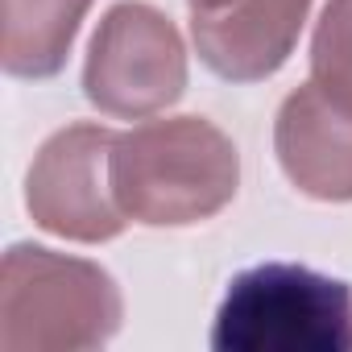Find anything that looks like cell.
Listing matches in <instances>:
<instances>
[{
    "label": "cell",
    "instance_id": "cell-5",
    "mask_svg": "<svg viewBox=\"0 0 352 352\" xmlns=\"http://www.w3.org/2000/svg\"><path fill=\"white\" fill-rule=\"evenodd\" d=\"M112 145V129L67 124L38 149L25 179V208L38 228L79 245H100L124 232L129 216L112 195L108 174Z\"/></svg>",
    "mask_w": 352,
    "mask_h": 352
},
{
    "label": "cell",
    "instance_id": "cell-6",
    "mask_svg": "<svg viewBox=\"0 0 352 352\" xmlns=\"http://www.w3.org/2000/svg\"><path fill=\"white\" fill-rule=\"evenodd\" d=\"M199 58L232 83L270 79L294 50L311 0H187Z\"/></svg>",
    "mask_w": 352,
    "mask_h": 352
},
{
    "label": "cell",
    "instance_id": "cell-3",
    "mask_svg": "<svg viewBox=\"0 0 352 352\" xmlns=\"http://www.w3.org/2000/svg\"><path fill=\"white\" fill-rule=\"evenodd\" d=\"M216 352H352V286L307 265L265 261L232 278Z\"/></svg>",
    "mask_w": 352,
    "mask_h": 352
},
{
    "label": "cell",
    "instance_id": "cell-1",
    "mask_svg": "<svg viewBox=\"0 0 352 352\" xmlns=\"http://www.w3.org/2000/svg\"><path fill=\"white\" fill-rule=\"evenodd\" d=\"M108 174L129 220L149 228H183L232 204L241 153L212 120L170 116L116 133Z\"/></svg>",
    "mask_w": 352,
    "mask_h": 352
},
{
    "label": "cell",
    "instance_id": "cell-8",
    "mask_svg": "<svg viewBox=\"0 0 352 352\" xmlns=\"http://www.w3.org/2000/svg\"><path fill=\"white\" fill-rule=\"evenodd\" d=\"M91 0H5L0 63L17 79H50L63 71Z\"/></svg>",
    "mask_w": 352,
    "mask_h": 352
},
{
    "label": "cell",
    "instance_id": "cell-4",
    "mask_svg": "<svg viewBox=\"0 0 352 352\" xmlns=\"http://www.w3.org/2000/svg\"><path fill=\"white\" fill-rule=\"evenodd\" d=\"M187 87V50L166 13L141 0L112 5L91 34L83 63V96L120 120L170 108Z\"/></svg>",
    "mask_w": 352,
    "mask_h": 352
},
{
    "label": "cell",
    "instance_id": "cell-7",
    "mask_svg": "<svg viewBox=\"0 0 352 352\" xmlns=\"http://www.w3.org/2000/svg\"><path fill=\"white\" fill-rule=\"evenodd\" d=\"M274 149L286 179L302 195L323 204L352 199V108L336 104L315 83L282 100Z\"/></svg>",
    "mask_w": 352,
    "mask_h": 352
},
{
    "label": "cell",
    "instance_id": "cell-2",
    "mask_svg": "<svg viewBox=\"0 0 352 352\" xmlns=\"http://www.w3.org/2000/svg\"><path fill=\"white\" fill-rule=\"evenodd\" d=\"M120 327V290L96 261L42 245H13L0 265V348L79 352Z\"/></svg>",
    "mask_w": 352,
    "mask_h": 352
},
{
    "label": "cell",
    "instance_id": "cell-9",
    "mask_svg": "<svg viewBox=\"0 0 352 352\" xmlns=\"http://www.w3.org/2000/svg\"><path fill=\"white\" fill-rule=\"evenodd\" d=\"M311 83L352 108V0H327L311 38Z\"/></svg>",
    "mask_w": 352,
    "mask_h": 352
}]
</instances>
